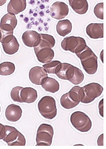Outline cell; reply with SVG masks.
<instances>
[{"mask_svg":"<svg viewBox=\"0 0 106 149\" xmlns=\"http://www.w3.org/2000/svg\"><path fill=\"white\" fill-rule=\"evenodd\" d=\"M70 6L77 13L85 14L88 10V4L87 0H68Z\"/></svg>","mask_w":106,"mask_h":149,"instance_id":"cell-18","label":"cell"},{"mask_svg":"<svg viewBox=\"0 0 106 149\" xmlns=\"http://www.w3.org/2000/svg\"><path fill=\"white\" fill-rule=\"evenodd\" d=\"M2 32L1 29H0V41L1 39L2 38Z\"/></svg>","mask_w":106,"mask_h":149,"instance_id":"cell-32","label":"cell"},{"mask_svg":"<svg viewBox=\"0 0 106 149\" xmlns=\"http://www.w3.org/2000/svg\"><path fill=\"white\" fill-rule=\"evenodd\" d=\"M74 66L67 63H61L57 67L55 74L60 79L69 81L74 74Z\"/></svg>","mask_w":106,"mask_h":149,"instance_id":"cell-11","label":"cell"},{"mask_svg":"<svg viewBox=\"0 0 106 149\" xmlns=\"http://www.w3.org/2000/svg\"><path fill=\"white\" fill-rule=\"evenodd\" d=\"M0 111H1V107H0Z\"/></svg>","mask_w":106,"mask_h":149,"instance_id":"cell-33","label":"cell"},{"mask_svg":"<svg viewBox=\"0 0 106 149\" xmlns=\"http://www.w3.org/2000/svg\"><path fill=\"white\" fill-rule=\"evenodd\" d=\"M15 70V65L12 63L4 62L0 64V75H10L14 72Z\"/></svg>","mask_w":106,"mask_h":149,"instance_id":"cell-23","label":"cell"},{"mask_svg":"<svg viewBox=\"0 0 106 149\" xmlns=\"http://www.w3.org/2000/svg\"><path fill=\"white\" fill-rule=\"evenodd\" d=\"M2 45L4 51L9 55H12L17 52L19 46L16 38L14 36L10 41L6 43H2Z\"/></svg>","mask_w":106,"mask_h":149,"instance_id":"cell-22","label":"cell"},{"mask_svg":"<svg viewBox=\"0 0 106 149\" xmlns=\"http://www.w3.org/2000/svg\"><path fill=\"white\" fill-rule=\"evenodd\" d=\"M82 88L83 95L80 102L85 104L89 103L93 101L101 94L103 89L100 84L95 82L86 85Z\"/></svg>","mask_w":106,"mask_h":149,"instance_id":"cell-7","label":"cell"},{"mask_svg":"<svg viewBox=\"0 0 106 149\" xmlns=\"http://www.w3.org/2000/svg\"><path fill=\"white\" fill-rule=\"evenodd\" d=\"M20 95L23 102L27 103L34 102L37 97V91L30 87L23 88L21 91Z\"/></svg>","mask_w":106,"mask_h":149,"instance_id":"cell-16","label":"cell"},{"mask_svg":"<svg viewBox=\"0 0 106 149\" xmlns=\"http://www.w3.org/2000/svg\"><path fill=\"white\" fill-rule=\"evenodd\" d=\"M42 87L45 91L52 93L58 91L60 88V84L55 79L47 77L43 81Z\"/></svg>","mask_w":106,"mask_h":149,"instance_id":"cell-20","label":"cell"},{"mask_svg":"<svg viewBox=\"0 0 106 149\" xmlns=\"http://www.w3.org/2000/svg\"><path fill=\"white\" fill-rule=\"evenodd\" d=\"M103 99L100 101L98 104L99 112L100 115L103 117Z\"/></svg>","mask_w":106,"mask_h":149,"instance_id":"cell-29","label":"cell"},{"mask_svg":"<svg viewBox=\"0 0 106 149\" xmlns=\"http://www.w3.org/2000/svg\"><path fill=\"white\" fill-rule=\"evenodd\" d=\"M35 52L38 60L43 63L50 62L54 56L53 50L50 48H42Z\"/></svg>","mask_w":106,"mask_h":149,"instance_id":"cell-17","label":"cell"},{"mask_svg":"<svg viewBox=\"0 0 106 149\" xmlns=\"http://www.w3.org/2000/svg\"><path fill=\"white\" fill-rule=\"evenodd\" d=\"M53 134V128L51 125L46 123L41 124L39 127L37 132L36 146H51Z\"/></svg>","mask_w":106,"mask_h":149,"instance_id":"cell-4","label":"cell"},{"mask_svg":"<svg viewBox=\"0 0 106 149\" xmlns=\"http://www.w3.org/2000/svg\"><path fill=\"white\" fill-rule=\"evenodd\" d=\"M86 33L91 38L97 39L103 37V24L91 23L86 27Z\"/></svg>","mask_w":106,"mask_h":149,"instance_id":"cell-14","label":"cell"},{"mask_svg":"<svg viewBox=\"0 0 106 149\" xmlns=\"http://www.w3.org/2000/svg\"><path fill=\"white\" fill-rule=\"evenodd\" d=\"M98 146H103V134H102L98 137L97 140Z\"/></svg>","mask_w":106,"mask_h":149,"instance_id":"cell-30","label":"cell"},{"mask_svg":"<svg viewBox=\"0 0 106 149\" xmlns=\"http://www.w3.org/2000/svg\"><path fill=\"white\" fill-rule=\"evenodd\" d=\"M6 134L5 126L0 123V140L3 139L4 137Z\"/></svg>","mask_w":106,"mask_h":149,"instance_id":"cell-28","label":"cell"},{"mask_svg":"<svg viewBox=\"0 0 106 149\" xmlns=\"http://www.w3.org/2000/svg\"><path fill=\"white\" fill-rule=\"evenodd\" d=\"M26 6V0H10L8 4L7 11L16 15L24 10Z\"/></svg>","mask_w":106,"mask_h":149,"instance_id":"cell-15","label":"cell"},{"mask_svg":"<svg viewBox=\"0 0 106 149\" xmlns=\"http://www.w3.org/2000/svg\"><path fill=\"white\" fill-rule=\"evenodd\" d=\"M23 88L21 86H17L12 88L10 92V95L13 101L20 103L24 102L20 95L21 91Z\"/></svg>","mask_w":106,"mask_h":149,"instance_id":"cell-25","label":"cell"},{"mask_svg":"<svg viewBox=\"0 0 106 149\" xmlns=\"http://www.w3.org/2000/svg\"><path fill=\"white\" fill-rule=\"evenodd\" d=\"M72 29V24L68 19L59 21L56 26V31L60 36L64 37L70 33Z\"/></svg>","mask_w":106,"mask_h":149,"instance_id":"cell-21","label":"cell"},{"mask_svg":"<svg viewBox=\"0 0 106 149\" xmlns=\"http://www.w3.org/2000/svg\"><path fill=\"white\" fill-rule=\"evenodd\" d=\"M7 0H0V6L4 4L6 2Z\"/></svg>","mask_w":106,"mask_h":149,"instance_id":"cell-31","label":"cell"},{"mask_svg":"<svg viewBox=\"0 0 106 149\" xmlns=\"http://www.w3.org/2000/svg\"><path fill=\"white\" fill-rule=\"evenodd\" d=\"M61 63L58 61H53L51 62L44 64L43 67L48 74H55L58 66Z\"/></svg>","mask_w":106,"mask_h":149,"instance_id":"cell-26","label":"cell"},{"mask_svg":"<svg viewBox=\"0 0 106 149\" xmlns=\"http://www.w3.org/2000/svg\"><path fill=\"white\" fill-rule=\"evenodd\" d=\"M39 39L33 47L35 52L42 48H51L54 46L55 41L53 36L43 33H39Z\"/></svg>","mask_w":106,"mask_h":149,"instance_id":"cell-12","label":"cell"},{"mask_svg":"<svg viewBox=\"0 0 106 149\" xmlns=\"http://www.w3.org/2000/svg\"><path fill=\"white\" fill-rule=\"evenodd\" d=\"M86 45L85 40L83 38L74 36L64 38L61 43L62 49L75 54L81 52Z\"/></svg>","mask_w":106,"mask_h":149,"instance_id":"cell-5","label":"cell"},{"mask_svg":"<svg viewBox=\"0 0 106 149\" xmlns=\"http://www.w3.org/2000/svg\"><path fill=\"white\" fill-rule=\"evenodd\" d=\"M94 12L96 17L101 19H103V3H99L95 6Z\"/></svg>","mask_w":106,"mask_h":149,"instance_id":"cell-27","label":"cell"},{"mask_svg":"<svg viewBox=\"0 0 106 149\" xmlns=\"http://www.w3.org/2000/svg\"><path fill=\"white\" fill-rule=\"evenodd\" d=\"M69 8L64 2L57 1L50 7V14L51 17L56 19H61L65 18L68 14Z\"/></svg>","mask_w":106,"mask_h":149,"instance_id":"cell-8","label":"cell"},{"mask_svg":"<svg viewBox=\"0 0 106 149\" xmlns=\"http://www.w3.org/2000/svg\"><path fill=\"white\" fill-rule=\"evenodd\" d=\"M39 38V33L33 30L26 31L22 36V40L25 45L30 47H34Z\"/></svg>","mask_w":106,"mask_h":149,"instance_id":"cell-19","label":"cell"},{"mask_svg":"<svg viewBox=\"0 0 106 149\" xmlns=\"http://www.w3.org/2000/svg\"><path fill=\"white\" fill-rule=\"evenodd\" d=\"M76 54L80 59L83 68L87 73L93 74L96 72L98 58L87 45L81 52Z\"/></svg>","mask_w":106,"mask_h":149,"instance_id":"cell-1","label":"cell"},{"mask_svg":"<svg viewBox=\"0 0 106 149\" xmlns=\"http://www.w3.org/2000/svg\"><path fill=\"white\" fill-rule=\"evenodd\" d=\"M70 121L73 126L81 132H88L92 125L89 117L84 112L80 111L73 112L70 116Z\"/></svg>","mask_w":106,"mask_h":149,"instance_id":"cell-3","label":"cell"},{"mask_svg":"<svg viewBox=\"0 0 106 149\" xmlns=\"http://www.w3.org/2000/svg\"><path fill=\"white\" fill-rule=\"evenodd\" d=\"M6 134L3 139L9 146H24L26 139L24 135L15 127L5 125Z\"/></svg>","mask_w":106,"mask_h":149,"instance_id":"cell-6","label":"cell"},{"mask_svg":"<svg viewBox=\"0 0 106 149\" xmlns=\"http://www.w3.org/2000/svg\"><path fill=\"white\" fill-rule=\"evenodd\" d=\"M48 77L47 72L43 68L39 66L34 67L30 70L29 79L31 82L36 85H41Z\"/></svg>","mask_w":106,"mask_h":149,"instance_id":"cell-10","label":"cell"},{"mask_svg":"<svg viewBox=\"0 0 106 149\" xmlns=\"http://www.w3.org/2000/svg\"><path fill=\"white\" fill-rule=\"evenodd\" d=\"M17 24V20L14 13H8L1 18L0 29L4 31L13 32V30Z\"/></svg>","mask_w":106,"mask_h":149,"instance_id":"cell-9","label":"cell"},{"mask_svg":"<svg viewBox=\"0 0 106 149\" xmlns=\"http://www.w3.org/2000/svg\"><path fill=\"white\" fill-rule=\"evenodd\" d=\"M38 108L41 115L46 119L51 120L57 115L56 101L51 96H45L42 98L38 102Z\"/></svg>","mask_w":106,"mask_h":149,"instance_id":"cell-2","label":"cell"},{"mask_svg":"<svg viewBox=\"0 0 106 149\" xmlns=\"http://www.w3.org/2000/svg\"><path fill=\"white\" fill-rule=\"evenodd\" d=\"M84 75L79 68L74 66V71L73 76L69 81L74 85H78L82 82L84 79Z\"/></svg>","mask_w":106,"mask_h":149,"instance_id":"cell-24","label":"cell"},{"mask_svg":"<svg viewBox=\"0 0 106 149\" xmlns=\"http://www.w3.org/2000/svg\"><path fill=\"white\" fill-rule=\"evenodd\" d=\"M22 110L19 105L11 104L7 107L5 115L7 119L10 122H15L18 121L21 116Z\"/></svg>","mask_w":106,"mask_h":149,"instance_id":"cell-13","label":"cell"}]
</instances>
